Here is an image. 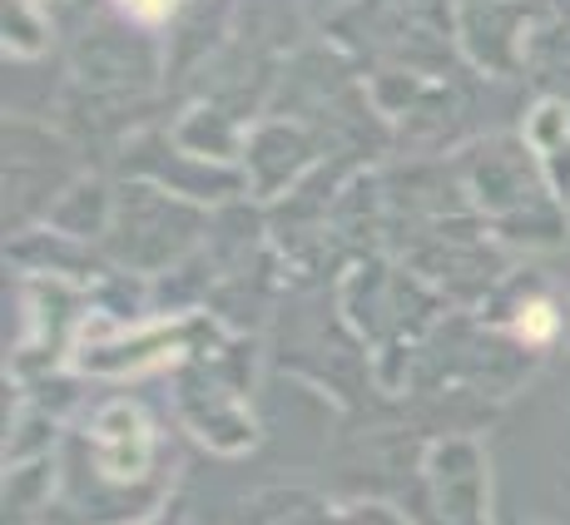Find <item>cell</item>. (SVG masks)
<instances>
[{
    "instance_id": "7a4b0ae2",
    "label": "cell",
    "mask_w": 570,
    "mask_h": 525,
    "mask_svg": "<svg viewBox=\"0 0 570 525\" xmlns=\"http://www.w3.org/2000/svg\"><path fill=\"white\" fill-rule=\"evenodd\" d=\"M119 6H125L135 20H145V26H149V20H159L164 10L174 6V0H119Z\"/></svg>"
},
{
    "instance_id": "6da1fadb",
    "label": "cell",
    "mask_w": 570,
    "mask_h": 525,
    "mask_svg": "<svg viewBox=\"0 0 570 525\" xmlns=\"http://www.w3.org/2000/svg\"><path fill=\"white\" fill-rule=\"evenodd\" d=\"M100 456H105V472H109V476H139V472H145V462H149L145 417H139V412H129V407L105 412Z\"/></svg>"
}]
</instances>
